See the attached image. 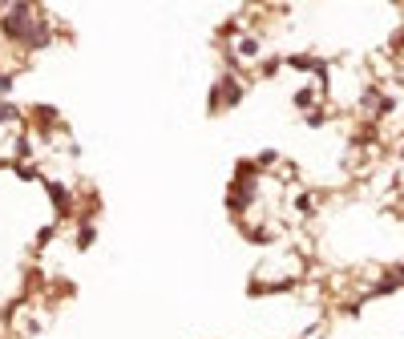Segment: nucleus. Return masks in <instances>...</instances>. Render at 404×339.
<instances>
[{"instance_id":"1","label":"nucleus","mask_w":404,"mask_h":339,"mask_svg":"<svg viewBox=\"0 0 404 339\" xmlns=\"http://www.w3.org/2000/svg\"><path fill=\"white\" fill-rule=\"evenodd\" d=\"M247 93V85H243V77L238 73H218V81L211 85V113H222V109H235L238 101Z\"/></svg>"},{"instance_id":"2","label":"nucleus","mask_w":404,"mask_h":339,"mask_svg":"<svg viewBox=\"0 0 404 339\" xmlns=\"http://www.w3.org/2000/svg\"><path fill=\"white\" fill-rule=\"evenodd\" d=\"M41 186H45V194H49V202H53V210H57V218H69L73 214V202H77L69 186H65V182H53L49 174H45V182H41Z\"/></svg>"},{"instance_id":"3","label":"nucleus","mask_w":404,"mask_h":339,"mask_svg":"<svg viewBox=\"0 0 404 339\" xmlns=\"http://www.w3.org/2000/svg\"><path fill=\"white\" fill-rule=\"evenodd\" d=\"M396 291H404V263L388 266L380 279L368 287V299H380V295H396Z\"/></svg>"},{"instance_id":"4","label":"nucleus","mask_w":404,"mask_h":339,"mask_svg":"<svg viewBox=\"0 0 404 339\" xmlns=\"http://www.w3.org/2000/svg\"><path fill=\"white\" fill-rule=\"evenodd\" d=\"M94 242H97L94 218H77V226H73V246H77V250H89Z\"/></svg>"},{"instance_id":"5","label":"nucleus","mask_w":404,"mask_h":339,"mask_svg":"<svg viewBox=\"0 0 404 339\" xmlns=\"http://www.w3.org/2000/svg\"><path fill=\"white\" fill-rule=\"evenodd\" d=\"M291 101H295V109H299V113H311V109H319V89L308 85V89H299Z\"/></svg>"},{"instance_id":"6","label":"nucleus","mask_w":404,"mask_h":339,"mask_svg":"<svg viewBox=\"0 0 404 339\" xmlns=\"http://www.w3.org/2000/svg\"><path fill=\"white\" fill-rule=\"evenodd\" d=\"M33 121H37L41 129H49V125H61V118H57V109H53V105H37V109H33Z\"/></svg>"},{"instance_id":"7","label":"nucleus","mask_w":404,"mask_h":339,"mask_svg":"<svg viewBox=\"0 0 404 339\" xmlns=\"http://www.w3.org/2000/svg\"><path fill=\"white\" fill-rule=\"evenodd\" d=\"M12 158H17V162H28V158H33V138H28V134H21V138L12 142Z\"/></svg>"},{"instance_id":"8","label":"nucleus","mask_w":404,"mask_h":339,"mask_svg":"<svg viewBox=\"0 0 404 339\" xmlns=\"http://www.w3.org/2000/svg\"><path fill=\"white\" fill-rule=\"evenodd\" d=\"M295 214H299V218L315 214V194H311V190H304L299 198H295Z\"/></svg>"},{"instance_id":"9","label":"nucleus","mask_w":404,"mask_h":339,"mask_svg":"<svg viewBox=\"0 0 404 339\" xmlns=\"http://www.w3.org/2000/svg\"><path fill=\"white\" fill-rule=\"evenodd\" d=\"M283 65H287L283 57H263V61H259V77H275Z\"/></svg>"},{"instance_id":"10","label":"nucleus","mask_w":404,"mask_h":339,"mask_svg":"<svg viewBox=\"0 0 404 339\" xmlns=\"http://www.w3.org/2000/svg\"><path fill=\"white\" fill-rule=\"evenodd\" d=\"M21 121V109L12 101H0V125H17Z\"/></svg>"},{"instance_id":"11","label":"nucleus","mask_w":404,"mask_h":339,"mask_svg":"<svg viewBox=\"0 0 404 339\" xmlns=\"http://www.w3.org/2000/svg\"><path fill=\"white\" fill-rule=\"evenodd\" d=\"M12 85H17V73H0V93H12Z\"/></svg>"},{"instance_id":"12","label":"nucleus","mask_w":404,"mask_h":339,"mask_svg":"<svg viewBox=\"0 0 404 339\" xmlns=\"http://www.w3.org/2000/svg\"><path fill=\"white\" fill-rule=\"evenodd\" d=\"M255 162H259V166H275V162H279V154H275V149H263Z\"/></svg>"},{"instance_id":"13","label":"nucleus","mask_w":404,"mask_h":339,"mask_svg":"<svg viewBox=\"0 0 404 339\" xmlns=\"http://www.w3.org/2000/svg\"><path fill=\"white\" fill-rule=\"evenodd\" d=\"M392 53H404V28L396 33V37H392Z\"/></svg>"},{"instance_id":"14","label":"nucleus","mask_w":404,"mask_h":339,"mask_svg":"<svg viewBox=\"0 0 404 339\" xmlns=\"http://www.w3.org/2000/svg\"><path fill=\"white\" fill-rule=\"evenodd\" d=\"M401 158H404V145H401Z\"/></svg>"},{"instance_id":"15","label":"nucleus","mask_w":404,"mask_h":339,"mask_svg":"<svg viewBox=\"0 0 404 339\" xmlns=\"http://www.w3.org/2000/svg\"><path fill=\"white\" fill-rule=\"evenodd\" d=\"M401 85H404V73H401Z\"/></svg>"}]
</instances>
